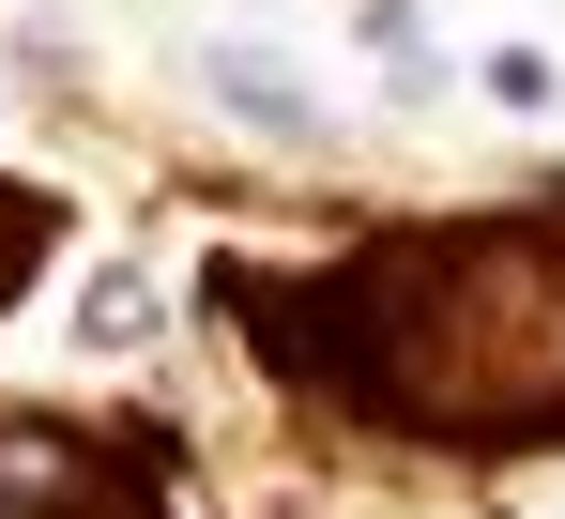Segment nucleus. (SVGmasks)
Masks as SVG:
<instances>
[{
    "mask_svg": "<svg viewBox=\"0 0 565 519\" xmlns=\"http://www.w3.org/2000/svg\"><path fill=\"white\" fill-rule=\"evenodd\" d=\"M77 337H93V351H138V337H153V306H138V275H93V306H77Z\"/></svg>",
    "mask_w": 565,
    "mask_h": 519,
    "instance_id": "39448f33",
    "label": "nucleus"
},
{
    "mask_svg": "<svg viewBox=\"0 0 565 519\" xmlns=\"http://www.w3.org/2000/svg\"><path fill=\"white\" fill-rule=\"evenodd\" d=\"M199 77H214V107H245L260 138H321V92L290 77L276 46H245V31H230V46H199Z\"/></svg>",
    "mask_w": 565,
    "mask_h": 519,
    "instance_id": "7ed1b4c3",
    "label": "nucleus"
},
{
    "mask_svg": "<svg viewBox=\"0 0 565 519\" xmlns=\"http://www.w3.org/2000/svg\"><path fill=\"white\" fill-rule=\"evenodd\" d=\"M489 92H504V107H551L565 77H551V46H489Z\"/></svg>",
    "mask_w": 565,
    "mask_h": 519,
    "instance_id": "423d86ee",
    "label": "nucleus"
},
{
    "mask_svg": "<svg viewBox=\"0 0 565 519\" xmlns=\"http://www.w3.org/2000/svg\"><path fill=\"white\" fill-rule=\"evenodd\" d=\"M0 519H169L153 505V443H93L46 413H0Z\"/></svg>",
    "mask_w": 565,
    "mask_h": 519,
    "instance_id": "f03ea898",
    "label": "nucleus"
},
{
    "mask_svg": "<svg viewBox=\"0 0 565 519\" xmlns=\"http://www.w3.org/2000/svg\"><path fill=\"white\" fill-rule=\"evenodd\" d=\"M306 398H337L382 443H459V458H535L565 443V230L551 214H428L367 230L321 275L214 260L199 275Z\"/></svg>",
    "mask_w": 565,
    "mask_h": 519,
    "instance_id": "f257e3e1",
    "label": "nucleus"
},
{
    "mask_svg": "<svg viewBox=\"0 0 565 519\" xmlns=\"http://www.w3.org/2000/svg\"><path fill=\"white\" fill-rule=\"evenodd\" d=\"M46 260H62V199H46V183H0V306H15Z\"/></svg>",
    "mask_w": 565,
    "mask_h": 519,
    "instance_id": "20e7f679",
    "label": "nucleus"
}]
</instances>
